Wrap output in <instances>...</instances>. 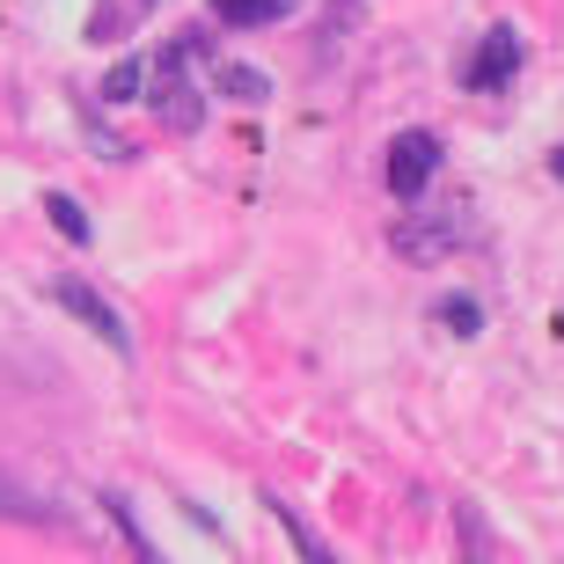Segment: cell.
<instances>
[{
  "label": "cell",
  "instance_id": "obj_1",
  "mask_svg": "<svg viewBox=\"0 0 564 564\" xmlns=\"http://www.w3.org/2000/svg\"><path fill=\"white\" fill-rule=\"evenodd\" d=\"M455 242H469V206L425 213V220H419V213H411V220H397V257H411V264H440Z\"/></svg>",
  "mask_w": 564,
  "mask_h": 564
},
{
  "label": "cell",
  "instance_id": "obj_2",
  "mask_svg": "<svg viewBox=\"0 0 564 564\" xmlns=\"http://www.w3.org/2000/svg\"><path fill=\"white\" fill-rule=\"evenodd\" d=\"M52 301H59V308L74 315V323H88V330L104 337L110 352H132V330H126V315L110 308V301H104V293H96V286H88V279L59 272V279H52Z\"/></svg>",
  "mask_w": 564,
  "mask_h": 564
},
{
  "label": "cell",
  "instance_id": "obj_3",
  "mask_svg": "<svg viewBox=\"0 0 564 564\" xmlns=\"http://www.w3.org/2000/svg\"><path fill=\"white\" fill-rule=\"evenodd\" d=\"M433 169H440V140H433V132H397V147H389V191H397L403 206L425 198Z\"/></svg>",
  "mask_w": 564,
  "mask_h": 564
},
{
  "label": "cell",
  "instance_id": "obj_4",
  "mask_svg": "<svg viewBox=\"0 0 564 564\" xmlns=\"http://www.w3.org/2000/svg\"><path fill=\"white\" fill-rule=\"evenodd\" d=\"M521 30H491V37L477 44V59H469V88H506L513 74H521Z\"/></svg>",
  "mask_w": 564,
  "mask_h": 564
},
{
  "label": "cell",
  "instance_id": "obj_5",
  "mask_svg": "<svg viewBox=\"0 0 564 564\" xmlns=\"http://www.w3.org/2000/svg\"><path fill=\"white\" fill-rule=\"evenodd\" d=\"M154 110H162V126H169V132H198V118H206L198 88H184V82H169L162 96H154Z\"/></svg>",
  "mask_w": 564,
  "mask_h": 564
},
{
  "label": "cell",
  "instance_id": "obj_6",
  "mask_svg": "<svg viewBox=\"0 0 564 564\" xmlns=\"http://www.w3.org/2000/svg\"><path fill=\"white\" fill-rule=\"evenodd\" d=\"M293 0H213V15L235 22V30H257V22H279Z\"/></svg>",
  "mask_w": 564,
  "mask_h": 564
},
{
  "label": "cell",
  "instance_id": "obj_7",
  "mask_svg": "<svg viewBox=\"0 0 564 564\" xmlns=\"http://www.w3.org/2000/svg\"><path fill=\"white\" fill-rule=\"evenodd\" d=\"M220 96H235V104H264V96H272V82H264L257 66L228 59V66H220Z\"/></svg>",
  "mask_w": 564,
  "mask_h": 564
},
{
  "label": "cell",
  "instance_id": "obj_8",
  "mask_svg": "<svg viewBox=\"0 0 564 564\" xmlns=\"http://www.w3.org/2000/svg\"><path fill=\"white\" fill-rule=\"evenodd\" d=\"M272 513H279V528H286V535H293V550H301V564H337L330 550H323V543H315V535H308V521H301L293 506H279V499H272Z\"/></svg>",
  "mask_w": 564,
  "mask_h": 564
},
{
  "label": "cell",
  "instance_id": "obj_9",
  "mask_svg": "<svg viewBox=\"0 0 564 564\" xmlns=\"http://www.w3.org/2000/svg\"><path fill=\"white\" fill-rule=\"evenodd\" d=\"M44 213H52V228H59L66 242H88V213H82V198L52 191V198H44Z\"/></svg>",
  "mask_w": 564,
  "mask_h": 564
},
{
  "label": "cell",
  "instance_id": "obj_10",
  "mask_svg": "<svg viewBox=\"0 0 564 564\" xmlns=\"http://www.w3.org/2000/svg\"><path fill=\"white\" fill-rule=\"evenodd\" d=\"M140 88H147V66H140V59H118V66L104 74V104H132Z\"/></svg>",
  "mask_w": 564,
  "mask_h": 564
},
{
  "label": "cell",
  "instance_id": "obj_11",
  "mask_svg": "<svg viewBox=\"0 0 564 564\" xmlns=\"http://www.w3.org/2000/svg\"><path fill=\"white\" fill-rule=\"evenodd\" d=\"M433 315H440V323H447L455 337H477V330H484V308H477V301H462V293H447Z\"/></svg>",
  "mask_w": 564,
  "mask_h": 564
},
{
  "label": "cell",
  "instance_id": "obj_12",
  "mask_svg": "<svg viewBox=\"0 0 564 564\" xmlns=\"http://www.w3.org/2000/svg\"><path fill=\"white\" fill-rule=\"evenodd\" d=\"M455 521H462V557H469V564H491V535H484V528H477V513L462 506Z\"/></svg>",
  "mask_w": 564,
  "mask_h": 564
},
{
  "label": "cell",
  "instance_id": "obj_13",
  "mask_svg": "<svg viewBox=\"0 0 564 564\" xmlns=\"http://www.w3.org/2000/svg\"><path fill=\"white\" fill-rule=\"evenodd\" d=\"M359 15V0H330V22H323V44H337L345 37V22Z\"/></svg>",
  "mask_w": 564,
  "mask_h": 564
},
{
  "label": "cell",
  "instance_id": "obj_14",
  "mask_svg": "<svg viewBox=\"0 0 564 564\" xmlns=\"http://www.w3.org/2000/svg\"><path fill=\"white\" fill-rule=\"evenodd\" d=\"M550 169H557V184H564V147H557V154H550Z\"/></svg>",
  "mask_w": 564,
  "mask_h": 564
}]
</instances>
